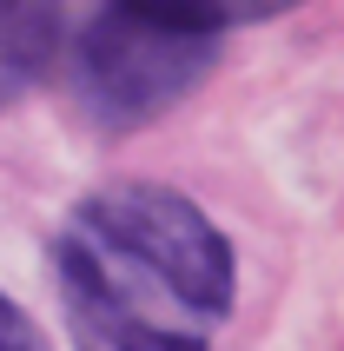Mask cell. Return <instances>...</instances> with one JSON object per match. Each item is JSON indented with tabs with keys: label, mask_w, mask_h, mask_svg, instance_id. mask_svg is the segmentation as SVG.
I'll return each mask as SVG.
<instances>
[{
	"label": "cell",
	"mask_w": 344,
	"mask_h": 351,
	"mask_svg": "<svg viewBox=\"0 0 344 351\" xmlns=\"http://www.w3.org/2000/svg\"><path fill=\"white\" fill-rule=\"evenodd\" d=\"M60 7H0V106L47 80L60 53Z\"/></svg>",
	"instance_id": "3"
},
{
	"label": "cell",
	"mask_w": 344,
	"mask_h": 351,
	"mask_svg": "<svg viewBox=\"0 0 344 351\" xmlns=\"http://www.w3.org/2000/svg\"><path fill=\"white\" fill-rule=\"evenodd\" d=\"M0 351H47V338L34 332V318L14 298H0Z\"/></svg>",
	"instance_id": "4"
},
{
	"label": "cell",
	"mask_w": 344,
	"mask_h": 351,
	"mask_svg": "<svg viewBox=\"0 0 344 351\" xmlns=\"http://www.w3.org/2000/svg\"><path fill=\"white\" fill-rule=\"evenodd\" d=\"M53 285L79 351H212L238 298V265L186 193L119 179L66 213Z\"/></svg>",
	"instance_id": "1"
},
{
	"label": "cell",
	"mask_w": 344,
	"mask_h": 351,
	"mask_svg": "<svg viewBox=\"0 0 344 351\" xmlns=\"http://www.w3.org/2000/svg\"><path fill=\"white\" fill-rule=\"evenodd\" d=\"M278 7H199V0H166V7H106L86 20L73 47V93L79 113L99 133H133L172 113L179 99L212 73L219 34L232 20H265Z\"/></svg>",
	"instance_id": "2"
}]
</instances>
